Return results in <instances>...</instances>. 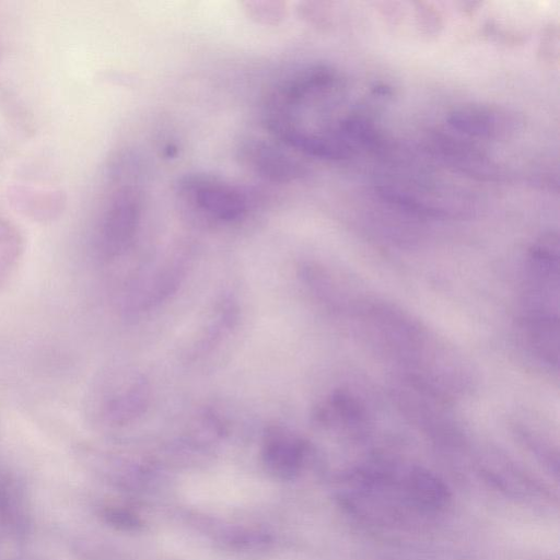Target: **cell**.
Listing matches in <instances>:
<instances>
[{
  "label": "cell",
  "instance_id": "obj_11",
  "mask_svg": "<svg viewBox=\"0 0 560 560\" xmlns=\"http://www.w3.org/2000/svg\"><path fill=\"white\" fill-rule=\"evenodd\" d=\"M104 516L109 524L126 530H137L143 525L141 517L127 508H109L105 511Z\"/></svg>",
  "mask_w": 560,
  "mask_h": 560
},
{
  "label": "cell",
  "instance_id": "obj_9",
  "mask_svg": "<svg viewBox=\"0 0 560 560\" xmlns=\"http://www.w3.org/2000/svg\"><path fill=\"white\" fill-rule=\"evenodd\" d=\"M23 248L24 241L18 226L0 215V291L14 278Z\"/></svg>",
  "mask_w": 560,
  "mask_h": 560
},
{
  "label": "cell",
  "instance_id": "obj_8",
  "mask_svg": "<svg viewBox=\"0 0 560 560\" xmlns=\"http://www.w3.org/2000/svg\"><path fill=\"white\" fill-rule=\"evenodd\" d=\"M9 198L18 211L38 222L55 220L66 207L65 194L55 189L15 186L10 189Z\"/></svg>",
  "mask_w": 560,
  "mask_h": 560
},
{
  "label": "cell",
  "instance_id": "obj_10",
  "mask_svg": "<svg viewBox=\"0 0 560 560\" xmlns=\"http://www.w3.org/2000/svg\"><path fill=\"white\" fill-rule=\"evenodd\" d=\"M247 15L261 24H278L285 16V5L280 1H246L243 3Z\"/></svg>",
  "mask_w": 560,
  "mask_h": 560
},
{
  "label": "cell",
  "instance_id": "obj_2",
  "mask_svg": "<svg viewBox=\"0 0 560 560\" xmlns=\"http://www.w3.org/2000/svg\"><path fill=\"white\" fill-rule=\"evenodd\" d=\"M116 184L108 192L101 212L96 246L100 255L112 260L124 254L137 234L142 214V194L130 179L124 180L120 173L113 170Z\"/></svg>",
  "mask_w": 560,
  "mask_h": 560
},
{
  "label": "cell",
  "instance_id": "obj_6",
  "mask_svg": "<svg viewBox=\"0 0 560 560\" xmlns=\"http://www.w3.org/2000/svg\"><path fill=\"white\" fill-rule=\"evenodd\" d=\"M305 451L302 440L282 428H271L265 435L261 457L275 477L292 479L302 468Z\"/></svg>",
  "mask_w": 560,
  "mask_h": 560
},
{
  "label": "cell",
  "instance_id": "obj_3",
  "mask_svg": "<svg viewBox=\"0 0 560 560\" xmlns=\"http://www.w3.org/2000/svg\"><path fill=\"white\" fill-rule=\"evenodd\" d=\"M179 200L191 211L217 223L244 219L252 206L248 192L220 177L188 174L177 185Z\"/></svg>",
  "mask_w": 560,
  "mask_h": 560
},
{
  "label": "cell",
  "instance_id": "obj_1",
  "mask_svg": "<svg viewBox=\"0 0 560 560\" xmlns=\"http://www.w3.org/2000/svg\"><path fill=\"white\" fill-rule=\"evenodd\" d=\"M347 508L377 523L411 524L438 516L450 502L446 486L419 467L374 465L350 475Z\"/></svg>",
  "mask_w": 560,
  "mask_h": 560
},
{
  "label": "cell",
  "instance_id": "obj_5",
  "mask_svg": "<svg viewBox=\"0 0 560 560\" xmlns=\"http://www.w3.org/2000/svg\"><path fill=\"white\" fill-rule=\"evenodd\" d=\"M447 124L458 133L479 138H502L514 133L523 120L515 112L499 105L469 104L454 109Z\"/></svg>",
  "mask_w": 560,
  "mask_h": 560
},
{
  "label": "cell",
  "instance_id": "obj_4",
  "mask_svg": "<svg viewBox=\"0 0 560 560\" xmlns=\"http://www.w3.org/2000/svg\"><path fill=\"white\" fill-rule=\"evenodd\" d=\"M238 158L252 173L271 183L289 184L306 172L288 149L260 138L249 137L241 141Z\"/></svg>",
  "mask_w": 560,
  "mask_h": 560
},
{
  "label": "cell",
  "instance_id": "obj_7",
  "mask_svg": "<svg viewBox=\"0 0 560 560\" xmlns=\"http://www.w3.org/2000/svg\"><path fill=\"white\" fill-rule=\"evenodd\" d=\"M431 142L442 158L465 173L488 177L495 173L487 155L462 139L438 132L432 136Z\"/></svg>",
  "mask_w": 560,
  "mask_h": 560
}]
</instances>
